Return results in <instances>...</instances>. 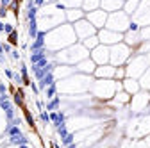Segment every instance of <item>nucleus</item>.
I'll return each mask as SVG.
<instances>
[{
	"label": "nucleus",
	"instance_id": "obj_1",
	"mask_svg": "<svg viewBox=\"0 0 150 148\" xmlns=\"http://www.w3.org/2000/svg\"><path fill=\"white\" fill-rule=\"evenodd\" d=\"M88 22H91V25L95 27H102L105 23V11H91L88 14Z\"/></svg>",
	"mask_w": 150,
	"mask_h": 148
},
{
	"label": "nucleus",
	"instance_id": "obj_2",
	"mask_svg": "<svg viewBox=\"0 0 150 148\" xmlns=\"http://www.w3.org/2000/svg\"><path fill=\"white\" fill-rule=\"evenodd\" d=\"M122 39H123L122 34H115V32H109V30L100 32V41L102 43H116V41H122Z\"/></svg>",
	"mask_w": 150,
	"mask_h": 148
},
{
	"label": "nucleus",
	"instance_id": "obj_3",
	"mask_svg": "<svg viewBox=\"0 0 150 148\" xmlns=\"http://www.w3.org/2000/svg\"><path fill=\"white\" fill-rule=\"evenodd\" d=\"M77 70L86 71V73H91V71H95V63H93V61H84V63H81V64H79V68H77Z\"/></svg>",
	"mask_w": 150,
	"mask_h": 148
},
{
	"label": "nucleus",
	"instance_id": "obj_4",
	"mask_svg": "<svg viewBox=\"0 0 150 148\" xmlns=\"http://www.w3.org/2000/svg\"><path fill=\"white\" fill-rule=\"evenodd\" d=\"M102 6H104V11H107V9H115L116 6L120 7V0H102Z\"/></svg>",
	"mask_w": 150,
	"mask_h": 148
},
{
	"label": "nucleus",
	"instance_id": "obj_5",
	"mask_svg": "<svg viewBox=\"0 0 150 148\" xmlns=\"http://www.w3.org/2000/svg\"><path fill=\"white\" fill-rule=\"evenodd\" d=\"M95 71H97V75H107V77H111L112 73H115V70L111 66H102V68H97Z\"/></svg>",
	"mask_w": 150,
	"mask_h": 148
},
{
	"label": "nucleus",
	"instance_id": "obj_6",
	"mask_svg": "<svg viewBox=\"0 0 150 148\" xmlns=\"http://www.w3.org/2000/svg\"><path fill=\"white\" fill-rule=\"evenodd\" d=\"M98 41H100L98 38H95V36H91V38H86V39H84V47H89V48H93V47H95Z\"/></svg>",
	"mask_w": 150,
	"mask_h": 148
},
{
	"label": "nucleus",
	"instance_id": "obj_7",
	"mask_svg": "<svg viewBox=\"0 0 150 148\" xmlns=\"http://www.w3.org/2000/svg\"><path fill=\"white\" fill-rule=\"evenodd\" d=\"M16 36H18V32H16V30H13V32H9V34H7V41H9V45H18Z\"/></svg>",
	"mask_w": 150,
	"mask_h": 148
},
{
	"label": "nucleus",
	"instance_id": "obj_8",
	"mask_svg": "<svg viewBox=\"0 0 150 148\" xmlns=\"http://www.w3.org/2000/svg\"><path fill=\"white\" fill-rule=\"evenodd\" d=\"M125 86H127L129 91H138V84H136V80H125Z\"/></svg>",
	"mask_w": 150,
	"mask_h": 148
},
{
	"label": "nucleus",
	"instance_id": "obj_9",
	"mask_svg": "<svg viewBox=\"0 0 150 148\" xmlns=\"http://www.w3.org/2000/svg\"><path fill=\"white\" fill-rule=\"evenodd\" d=\"M88 6H89L91 9L97 7V6H98V0H86V7H88Z\"/></svg>",
	"mask_w": 150,
	"mask_h": 148
},
{
	"label": "nucleus",
	"instance_id": "obj_10",
	"mask_svg": "<svg viewBox=\"0 0 150 148\" xmlns=\"http://www.w3.org/2000/svg\"><path fill=\"white\" fill-rule=\"evenodd\" d=\"M125 77V70H118L116 71V79H123Z\"/></svg>",
	"mask_w": 150,
	"mask_h": 148
},
{
	"label": "nucleus",
	"instance_id": "obj_11",
	"mask_svg": "<svg viewBox=\"0 0 150 148\" xmlns=\"http://www.w3.org/2000/svg\"><path fill=\"white\" fill-rule=\"evenodd\" d=\"M18 2H22V0H18Z\"/></svg>",
	"mask_w": 150,
	"mask_h": 148
},
{
	"label": "nucleus",
	"instance_id": "obj_12",
	"mask_svg": "<svg viewBox=\"0 0 150 148\" xmlns=\"http://www.w3.org/2000/svg\"><path fill=\"white\" fill-rule=\"evenodd\" d=\"M0 7H2V4H0Z\"/></svg>",
	"mask_w": 150,
	"mask_h": 148
}]
</instances>
